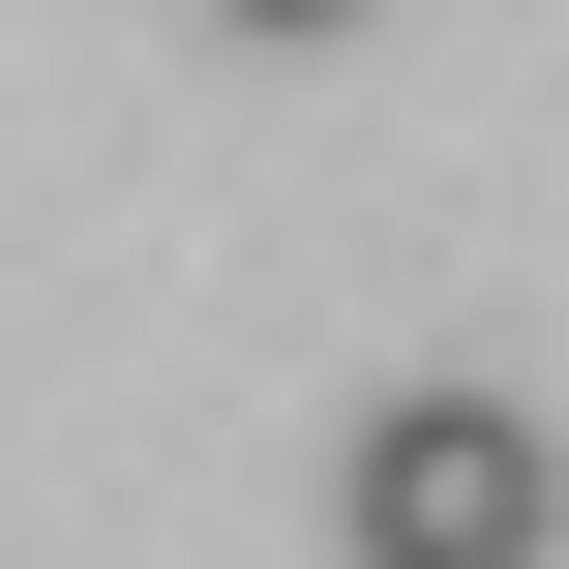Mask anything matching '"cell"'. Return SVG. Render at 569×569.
I'll return each instance as SVG.
<instances>
[{
    "label": "cell",
    "mask_w": 569,
    "mask_h": 569,
    "mask_svg": "<svg viewBox=\"0 0 569 569\" xmlns=\"http://www.w3.org/2000/svg\"><path fill=\"white\" fill-rule=\"evenodd\" d=\"M240 30H360V0H240Z\"/></svg>",
    "instance_id": "cell-2"
},
{
    "label": "cell",
    "mask_w": 569,
    "mask_h": 569,
    "mask_svg": "<svg viewBox=\"0 0 569 569\" xmlns=\"http://www.w3.org/2000/svg\"><path fill=\"white\" fill-rule=\"evenodd\" d=\"M360 569H540V420L510 390H390L360 420Z\"/></svg>",
    "instance_id": "cell-1"
}]
</instances>
